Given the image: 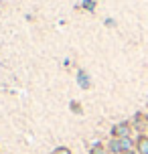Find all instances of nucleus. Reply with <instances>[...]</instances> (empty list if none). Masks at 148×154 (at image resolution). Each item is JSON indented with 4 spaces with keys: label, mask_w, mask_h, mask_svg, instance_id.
<instances>
[{
    "label": "nucleus",
    "mask_w": 148,
    "mask_h": 154,
    "mask_svg": "<svg viewBox=\"0 0 148 154\" xmlns=\"http://www.w3.org/2000/svg\"><path fill=\"white\" fill-rule=\"evenodd\" d=\"M138 154H148V138L146 136L138 138Z\"/></svg>",
    "instance_id": "3"
},
{
    "label": "nucleus",
    "mask_w": 148,
    "mask_h": 154,
    "mask_svg": "<svg viewBox=\"0 0 148 154\" xmlns=\"http://www.w3.org/2000/svg\"><path fill=\"white\" fill-rule=\"evenodd\" d=\"M128 132H130V126L128 124H118V126L112 128V134L116 138H128Z\"/></svg>",
    "instance_id": "1"
},
{
    "label": "nucleus",
    "mask_w": 148,
    "mask_h": 154,
    "mask_svg": "<svg viewBox=\"0 0 148 154\" xmlns=\"http://www.w3.org/2000/svg\"><path fill=\"white\" fill-rule=\"evenodd\" d=\"M83 8H85V10H94L95 2H94V0H83Z\"/></svg>",
    "instance_id": "4"
},
{
    "label": "nucleus",
    "mask_w": 148,
    "mask_h": 154,
    "mask_svg": "<svg viewBox=\"0 0 148 154\" xmlns=\"http://www.w3.org/2000/svg\"><path fill=\"white\" fill-rule=\"evenodd\" d=\"M77 79H79V85H81L83 89H87V87H89V77H87V73L83 69L77 71Z\"/></svg>",
    "instance_id": "2"
},
{
    "label": "nucleus",
    "mask_w": 148,
    "mask_h": 154,
    "mask_svg": "<svg viewBox=\"0 0 148 154\" xmlns=\"http://www.w3.org/2000/svg\"><path fill=\"white\" fill-rule=\"evenodd\" d=\"M91 154H106V150H103V148H94Z\"/></svg>",
    "instance_id": "6"
},
{
    "label": "nucleus",
    "mask_w": 148,
    "mask_h": 154,
    "mask_svg": "<svg viewBox=\"0 0 148 154\" xmlns=\"http://www.w3.org/2000/svg\"><path fill=\"white\" fill-rule=\"evenodd\" d=\"M126 154H138V152H126Z\"/></svg>",
    "instance_id": "7"
},
{
    "label": "nucleus",
    "mask_w": 148,
    "mask_h": 154,
    "mask_svg": "<svg viewBox=\"0 0 148 154\" xmlns=\"http://www.w3.org/2000/svg\"><path fill=\"white\" fill-rule=\"evenodd\" d=\"M55 154H71V152H69V148H59Z\"/></svg>",
    "instance_id": "5"
}]
</instances>
